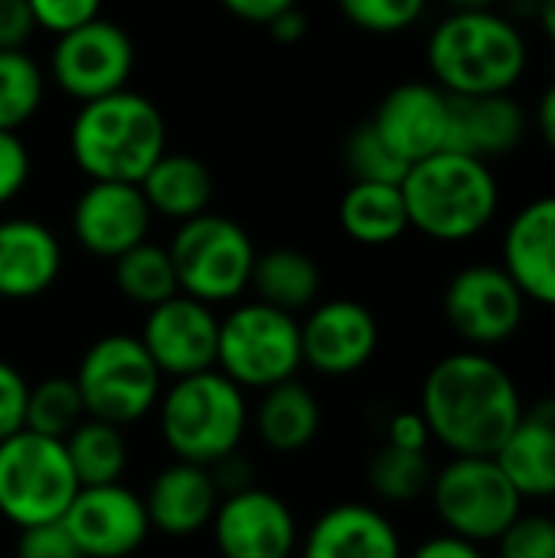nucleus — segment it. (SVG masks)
Returning <instances> with one entry per match:
<instances>
[{
	"mask_svg": "<svg viewBox=\"0 0 555 558\" xmlns=\"http://www.w3.org/2000/svg\"><path fill=\"white\" fill-rule=\"evenodd\" d=\"M500 265L530 304L555 311V193L527 199L500 239Z\"/></svg>",
	"mask_w": 555,
	"mask_h": 558,
	"instance_id": "19",
	"label": "nucleus"
},
{
	"mask_svg": "<svg viewBox=\"0 0 555 558\" xmlns=\"http://www.w3.org/2000/svg\"><path fill=\"white\" fill-rule=\"evenodd\" d=\"M347 239L366 248H383L409 232V209L399 183H350L337 206Z\"/></svg>",
	"mask_w": 555,
	"mask_h": 558,
	"instance_id": "27",
	"label": "nucleus"
},
{
	"mask_svg": "<svg viewBox=\"0 0 555 558\" xmlns=\"http://www.w3.org/2000/svg\"><path fill=\"white\" fill-rule=\"evenodd\" d=\"M432 477H435L432 451H406L383 441L366 461V484L373 497L389 507H409L429 497Z\"/></svg>",
	"mask_w": 555,
	"mask_h": 558,
	"instance_id": "30",
	"label": "nucleus"
},
{
	"mask_svg": "<svg viewBox=\"0 0 555 558\" xmlns=\"http://www.w3.org/2000/svg\"><path fill=\"white\" fill-rule=\"evenodd\" d=\"M429 504L445 533L491 549L527 510L497 458H448L435 468Z\"/></svg>",
	"mask_w": 555,
	"mask_h": 558,
	"instance_id": "6",
	"label": "nucleus"
},
{
	"mask_svg": "<svg viewBox=\"0 0 555 558\" xmlns=\"http://www.w3.org/2000/svg\"><path fill=\"white\" fill-rule=\"evenodd\" d=\"M62 445H65L79 487L118 484L128 471V438H124V428L111 422L82 418Z\"/></svg>",
	"mask_w": 555,
	"mask_h": 558,
	"instance_id": "29",
	"label": "nucleus"
},
{
	"mask_svg": "<svg viewBox=\"0 0 555 558\" xmlns=\"http://www.w3.org/2000/svg\"><path fill=\"white\" fill-rule=\"evenodd\" d=\"M406 558H491V553L478 543H468V539L442 530V533L422 539L412 553H406Z\"/></svg>",
	"mask_w": 555,
	"mask_h": 558,
	"instance_id": "43",
	"label": "nucleus"
},
{
	"mask_svg": "<svg viewBox=\"0 0 555 558\" xmlns=\"http://www.w3.org/2000/svg\"><path fill=\"white\" fill-rule=\"evenodd\" d=\"M536 23L543 29V36L555 46V0H540V10H536Z\"/></svg>",
	"mask_w": 555,
	"mask_h": 558,
	"instance_id": "49",
	"label": "nucleus"
},
{
	"mask_svg": "<svg viewBox=\"0 0 555 558\" xmlns=\"http://www.w3.org/2000/svg\"><path fill=\"white\" fill-rule=\"evenodd\" d=\"M304 366L301 320L262 301H249L219 317L216 369L239 389H272Z\"/></svg>",
	"mask_w": 555,
	"mask_h": 558,
	"instance_id": "8",
	"label": "nucleus"
},
{
	"mask_svg": "<svg viewBox=\"0 0 555 558\" xmlns=\"http://www.w3.org/2000/svg\"><path fill=\"white\" fill-rule=\"evenodd\" d=\"M301 558H406L402 533L373 504H334L298 543Z\"/></svg>",
	"mask_w": 555,
	"mask_h": 558,
	"instance_id": "21",
	"label": "nucleus"
},
{
	"mask_svg": "<svg viewBox=\"0 0 555 558\" xmlns=\"http://www.w3.org/2000/svg\"><path fill=\"white\" fill-rule=\"evenodd\" d=\"M82 418H88V415H85L82 392L72 376H49V379H39L36 386H29L23 428L65 441Z\"/></svg>",
	"mask_w": 555,
	"mask_h": 558,
	"instance_id": "33",
	"label": "nucleus"
},
{
	"mask_svg": "<svg viewBox=\"0 0 555 558\" xmlns=\"http://www.w3.org/2000/svg\"><path fill=\"white\" fill-rule=\"evenodd\" d=\"M219 500L222 494L209 468L190 461H173L164 471H157L144 494L150 530L170 539H186L209 530Z\"/></svg>",
	"mask_w": 555,
	"mask_h": 558,
	"instance_id": "22",
	"label": "nucleus"
},
{
	"mask_svg": "<svg viewBox=\"0 0 555 558\" xmlns=\"http://www.w3.org/2000/svg\"><path fill=\"white\" fill-rule=\"evenodd\" d=\"M26 399H29V383L13 363L0 360V441L23 432Z\"/></svg>",
	"mask_w": 555,
	"mask_h": 558,
	"instance_id": "39",
	"label": "nucleus"
},
{
	"mask_svg": "<svg viewBox=\"0 0 555 558\" xmlns=\"http://www.w3.org/2000/svg\"><path fill=\"white\" fill-rule=\"evenodd\" d=\"M167 150L160 108L131 88L82 101L69 124L72 163L88 180L137 183Z\"/></svg>",
	"mask_w": 555,
	"mask_h": 558,
	"instance_id": "4",
	"label": "nucleus"
},
{
	"mask_svg": "<svg viewBox=\"0 0 555 558\" xmlns=\"http://www.w3.org/2000/svg\"><path fill=\"white\" fill-rule=\"evenodd\" d=\"M337 7L357 29L393 36L412 29L425 16L429 0H337Z\"/></svg>",
	"mask_w": 555,
	"mask_h": 558,
	"instance_id": "35",
	"label": "nucleus"
},
{
	"mask_svg": "<svg viewBox=\"0 0 555 558\" xmlns=\"http://www.w3.org/2000/svg\"><path fill=\"white\" fill-rule=\"evenodd\" d=\"M343 167L357 183H402L412 163L389 147L373 121H363L343 141Z\"/></svg>",
	"mask_w": 555,
	"mask_h": 558,
	"instance_id": "34",
	"label": "nucleus"
},
{
	"mask_svg": "<svg viewBox=\"0 0 555 558\" xmlns=\"http://www.w3.org/2000/svg\"><path fill=\"white\" fill-rule=\"evenodd\" d=\"M79 494L75 471L59 438L29 428L0 441V517L16 530L56 523Z\"/></svg>",
	"mask_w": 555,
	"mask_h": 558,
	"instance_id": "9",
	"label": "nucleus"
},
{
	"mask_svg": "<svg viewBox=\"0 0 555 558\" xmlns=\"http://www.w3.org/2000/svg\"><path fill=\"white\" fill-rule=\"evenodd\" d=\"M321 265L301 252V248H268L255 255L249 291H255V301L278 307L285 314L311 311L321 294Z\"/></svg>",
	"mask_w": 555,
	"mask_h": 558,
	"instance_id": "28",
	"label": "nucleus"
},
{
	"mask_svg": "<svg viewBox=\"0 0 555 558\" xmlns=\"http://www.w3.org/2000/svg\"><path fill=\"white\" fill-rule=\"evenodd\" d=\"M425 62L448 95H497L523 82L530 43L500 7L448 10L429 33Z\"/></svg>",
	"mask_w": 555,
	"mask_h": 558,
	"instance_id": "2",
	"label": "nucleus"
},
{
	"mask_svg": "<svg viewBox=\"0 0 555 558\" xmlns=\"http://www.w3.org/2000/svg\"><path fill=\"white\" fill-rule=\"evenodd\" d=\"M527 504L555 500V392L527 402L517 428L494 454Z\"/></svg>",
	"mask_w": 555,
	"mask_h": 558,
	"instance_id": "23",
	"label": "nucleus"
},
{
	"mask_svg": "<svg viewBox=\"0 0 555 558\" xmlns=\"http://www.w3.org/2000/svg\"><path fill=\"white\" fill-rule=\"evenodd\" d=\"M445 324L468 350H497L523 324L530 301L500 262H474L451 275L442 294Z\"/></svg>",
	"mask_w": 555,
	"mask_h": 558,
	"instance_id": "11",
	"label": "nucleus"
},
{
	"mask_svg": "<svg viewBox=\"0 0 555 558\" xmlns=\"http://www.w3.org/2000/svg\"><path fill=\"white\" fill-rule=\"evenodd\" d=\"M29 150L16 131H0V206L16 199L29 180Z\"/></svg>",
	"mask_w": 555,
	"mask_h": 558,
	"instance_id": "40",
	"label": "nucleus"
},
{
	"mask_svg": "<svg viewBox=\"0 0 555 558\" xmlns=\"http://www.w3.org/2000/svg\"><path fill=\"white\" fill-rule=\"evenodd\" d=\"M131 72H134V43L124 33V26L105 16H95L56 36L49 52L52 82L79 105L128 88Z\"/></svg>",
	"mask_w": 555,
	"mask_h": 558,
	"instance_id": "12",
	"label": "nucleus"
},
{
	"mask_svg": "<svg viewBox=\"0 0 555 558\" xmlns=\"http://www.w3.org/2000/svg\"><path fill=\"white\" fill-rule=\"evenodd\" d=\"M448 105H451V95L442 85L402 82L383 95L370 121L402 160L415 163L422 157L445 150Z\"/></svg>",
	"mask_w": 555,
	"mask_h": 558,
	"instance_id": "20",
	"label": "nucleus"
},
{
	"mask_svg": "<svg viewBox=\"0 0 555 558\" xmlns=\"http://www.w3.org/2000/svg\"><path fill=\"white\" fill-rule=\"evenodd\" d=\"M530 111L514 92L497 95H451L445 150H458L478 160H504L530 137Z\"/></svg>",
	"mask_w": 555,
	"mask_h": 558,
	"instance_id": "18",
	"label": "nucleus"
},
{
	"mask_svg": "<svg viewBox=\"0 0 555 558\" xmlns=\"http://www.w3.org/2000/svg\"><path fill=\"white\" fill-rule=\"evenodd\" d=\"M36 29L62 36L95 16H101V0H29Z\"/></svg>",
	"mask_w": 555,
	"mask_h": 558,
	"instance_id": "38",
	"label": "nucleus"
},
{
	"mask_svg": "<svg viewBox=\"0 0 555 558\" xmlns=\"http://www.w3.org/2000/svg\"><path fill=\"white\" fill-rule=\"evenodd\" d=\"M75 386L88 418L128 428L147 418L164 392V373L144 350L141 337L108 333L98 337L75 366Z\"/></svg>",
	"mask_w": 555,
	"mask_h": 558,
	"instance_id": "7",
	"label": "nucleus"
},
{
	"mask_svg": "<svg viewBox=\"0 0 555 558\" xmlns=\"http://www.w3.org/2000/svg\"><path fill=\"white\" fill-rule=\"evenodd\" d=\"M500 0H445L448 10H491L497 7Z\"/></svg>",
	"mask_w": 555,
	"mask_h": 558,
	"instance_id": "50",
	"label": "nucleus"
},
{
	"mask_svg": "<svg viewBox=\"0 0 555 558\" xmlns=\"http://www.w3.org/2000/svg\"><path fill=\"white\" fill-rule=\"evenodd\" d=\"M62 526L85 558H128L150 536L144 497L121 481L105 487H79Z\"/></svg>",
	"mask_w": 555,
	"mask_h": 558,
	"instance_id": "14",
	"label": "nucleus"
},
{
	"mask_svg": "<svg viewBox=\"0 0 555 558\" xmlns=\"http://www.w3.org/2000/svg\"><path fill=\"white\" fill-rule=\"evenodd\" d=\"M150 213L173 219V222H186L193 216L209 213L213 193H216V180L213 170L183 150H164L150 170L137 180Z\"/></svg>",
	"mask_w": 555,
	"mask_h": 558,
	"instance_id": "26",
	"label": "nucleus"
},
{
	"mask_svg": "<svg viewBox=\"0 0 555 558\" xmlns=\"http://www.w3.org/2000/svg\"><path fill=\"white\" fill-rule=\"evenodd\" d=\"M249 425L255 428L258 441L275 454H298L311 448L321 435L324 412L317 396L294 379L278 383L272 389H262L258 405L249 415Z\"/></svg>",
	"mask_w": 555,
	"mask_h": 558,
	"instance_id": "25",
	"label": "nucleus"
},
{
	"mask_svg": "<svg viewBox=\"0 0 555 558\" xmlns=\"http://www.w3.org/2000/svg\"><path fill=\"white\" fill-rule=\"evenodd\" d=\"M13 558H85V553L75 546V539L69 536L62 520H56V523H39V526L20 530Z\"/></svg>",
	"mask_w": 555,
	"mask_h": 558,
	"instance_id": "37",
	"label": "nucleus"
},
{
	"mask_svg": "<svg viewBox=\"0 0 555 558\" xmlns=\"http://www.w3.org/2000/svg\"><path fill=\"white\" fill-rule=\"evenodd\" d=\"M530 121H533V128H536V134L543 137V144L550 147L555 154V78L540 92V98H536V108H533V114H530Z\"/></svg>",
	"mask_w": 555,
	"mask_h": 558,
	"instance_id": "47",
	"label": "nucleus"
},
{
	"mask_svg": "<svg viewBox=\"0 0 555 558\" xmlns=\"http://www.w3.org/2000/svg\"><path fill=\"white\" fill-rule=\"evenodd\" d=\"M209 530L222 558H291L301 543L291 507L255 484L226 494Z\"/></svg>",
	"mask_w": 555,
	"mask_h": 558,
	"instance_id": "13",
	"label": "nucleus"
},
{
	"mask_svg": "<svg viewBox=\"0 0 555 558\" xmlns=\"http://www.w3.org/2000/svg\"><path fill=\"white\" fill-rule=\"evenodd\" d=\"M491 549V558H555V513L523 510Z\"/></svg>",
	"mask_w": 555,
	"mask_h": 558,
	"instance_id": "36",
	"label": "nucleus"
},
{
	"mask_svg": "<svg viewBox=\"0 0 555 558\" xmlns=\"http://www.w3.org/2000/svg\"><path fill=\"white\" fill-rule=\"evenodd\" d=\"M46 98V75L23 49H0V131H20Z\"/></svg>",
	"mask_w": 555,
	"mask_h": 558,
	"instance_id": "32",
	"label": "nucleus"
},
{
	"mask_svg": "<svg viewBox=\"0 0 555 558\" xmlns=\"http://www.w3.org/2000/svg\"><path fill=\"white\" fill-rule=\"evenodd\" d=\"M62 275V245L56 232L36 219L0 222V298L33 301Z\"/></svg>",
	"mask_w": 555,
	"mask_h": 558,
	"instance_id": "24",
	"label": "nucleus"
},
{
	"mask_svg": "<svg viewBox=\"0 0 555 558\" xmlns=\"http://www.w3.org/2000/svg\"><path fill=\"white\" fill-rule=\"evenodd\" d=\"M379 350V320L376 314L353 301L334 298L314 304L301 320V356L321 376L343 379L370 366Z\"/></svg>",
	"mask_w": 555,
	"mask_h": 558,
	"instance_id": "16",
	"label": "nucleus"
},
{
	"mask_svg": "<svg viewBox=\"0 0 555 558\" xmlns=\"http://www.w3.org/2000/svg\"><path fill=\"white\" fill-rule=\"evenodd\" d=\"M150 216L137 183L88 180L72 206V235L88 255L114 262L147 239Z\"/></svg>",
	"mask_w": 555,
	"mask_h": 558,
	"instance_id": "17",
	"label": "nucleus"
},
{
	"mask_svg": "<svg viewBox=\"0 0 555 558\" xmlns=\"http://www.w3.org/2000/svg\"><path fill=\"white\" fill-rule=\"evenodd\" d=\"M36 33L29 0H0V49H23Z\"/></svg>",
	"mask_w": 555,
	"mask_h": 558,
	"instance_id": "42",
	"label": "nucleus"
},
{
	"mask_svg": "<svg viewBox=\"0 0 555 558\" xmlns=\"http://www.w3.org/2000/svg\"><path fill=\"white\" fill-rule=\"evenodd\" d=\"M527 409L517 376L487 350H455L432 363L419 412L432 445L451 458H494Z\"/></svg>",
	"mask_w": 555,
	"mask_h": 558,
	"instance_id": "1",
	"label": "nucleus"
},
{
	"mask_svg": "<svg viewBox=\"0 0 555 558\" xmlns=\"http://www.w3.org/2000/svg\"><path fill=\"white\" fill-rule=\"evenodd\" d=\"M265 26H268L272 39H275V43H285V46L301 43V39L307 36V16H304V10H301V7H288V10H281V13H278L275 20H268Z\"/></svg>",
	"mask_w": 555,
	"mask_h": 558,
	"instance_id": "46",
	"label": "nucleus"
},
{
	"mask_svg": "<svg viewBox=\"0 0 555 558\" xmlns=\"http://www.w3.org/2000/svg\"><path fill=\"white\" fill-rule=\"evenodd\" d=\"M497 7H500L514 23H527V20H536L540 0H500Z\"/></svg>",
	"mask_w": 555,
	"mask_h": 558,
	"instance_id": "48",
	"label": "nucleus"
},
{
	"mask_svg": "<svg viewBox=\"0 0 555 558\" xmlns=\"http://www.w3.org/2000/svg\"><path fill=\"white\" fill-rule=\"evenodd\" d=\"M177 271L180 294L203 304H229L249 291L255 245L249 232L229 216L203 213L180 222L173 242L167 245Z\"/></svg>",
	"mask_w": 555,
	"mask_h": 558,
	"instance_id": "10",
	"label": "nucleus"
},
{
	"mask_svg": "<svg viewBox=\"0 0 555 558\" xmlns=\"http://www.w3.org/2000/svg\"><path fill=\"white\" fill-rule=\"evenodd\" d=\"M160 438L177 461L213 468L226 454L239 451L249 432V402L219 369H203L173 379L157 402Z\"/></svg>",
	"mask_w": 555,
	"mask_h": 558,
	"instance_id": "5",
	"label": "nucleus"
},
{
	"mask_svg": "<svg viewBox=\"0 0 555 558\" xmlns=\"http://www.w3.org/2000/svg\"><path fill=\"white\" fill-rule=\"evenodd\" d=\"M553 386H555V366H553ZM553 392H555V389H553Z\"/></svg>",
	"mask_w": 555,
	"mask_h": 558,
	"instance_id": "51",
	"label": "nucleus"
},
{
	"mask_svg": "<svg viewBox=\"0 0 555 558\" xmlns=\"http://www.w3.org/2000/svg\"><path fill=\"white\" fill-rule=\"evenodd\" d=\"M232 16L245 20V23H258L265 26L268 20H275L281 10L298 7V0H219Z\"/></svg>",
	"mask_w": 555,
	"mask_h": 558,
	"instance_id": "45",
	"label": "nucleus"
},
{
	"mask_svg": "<svg viewBox=\"0 0 555 558\" xmlns=\"http://www.w3.org/2000/svg\"><path fill=\"white\" fill-rule=\"evenodd\" d=\"M141 343L170 379L216 369L219 347V317L213 304H203L190 294H173L147 307Z\"/></svg>",
	"mask_w": 555,
	"mask_h": 558,
	"instance_id": "15",
	"label": "nucleus"
},
{
	"mask_svg": "<svg viewBox=\"0 0 555 558\" xmlns=\"http://www.w3.org/2000/svg\"><path fill=\"white\" fill-rule=\"evenodd\" d=\"M209 474H213V481H216V487H219L222 497L226 494H236V490H245V487L255 484V471H252L249 458H242L239 451H232L222 461H216L209 468Z\"/></svg>",
	"mask_w": 555,
	"mask_h": 558,
	"instance_id": "44",
	"label": "nucleus"
},
{
	"mask_svg": "<svg viewBox=\"0 0 555 558\" xmlns=\"http://www.w3.org/2000/svg\"><path fill=\"white\" fill-rule=\"evenodd\" d=\"M409 229L442 245H461L484 235L500 213V180L494 163L438 150L422 157L402 177Z\"/></svg>",
	"mask_w": 555,
	"mask_h": 558,
	"instance_id": "3",
	"label": "nucleus"
},
{
	"mask_svg": "<svg viewBox=\"0 0 555 558\" xmlns=\"http://www.w3.org/2000/svg\"><path fill=\"white\" fill-rule=\"evenodd\" d=\"M386 445L406 448V451H432V432L419 409L393 412L386 422Z\"/></svg>",
	"mask_w": 555,
	"mask_h": 558,
	"instance_id": "41",
	"label": "nucleus"
},
{
	"mask_svg": "<svg viewBox=\"0 0 555 558\" xmlns=\"http://www.w3.org/2000/svg\"><path fill=\"white\" fill-rule=\"evenodd\" d=\"M114 284H118L121 298H128L131 304H141V307H154V304L180 294L170 252L147 239L114 258Z\"/></svg>",
	"mask_w": 555,
	"mask_h": 558,
	"instance_id": "31",
	"label": "nucleus"
}]
</instances>
